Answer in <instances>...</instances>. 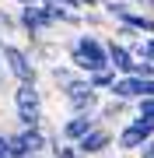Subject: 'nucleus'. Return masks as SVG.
Listing matches in <instances>:
<instances>
[{
    "mask_svg": "<svg viewBox=\"0 0 154 158\" xmlns=\"http://www.w3.org/2000/svg\"><path fill=\"white\" fill-rule=\"evenodd\" d=\"M4 81H7V70H4V63H0V91H4Z\"/></svg>",
    "mask_w": 154,
    "mask_h": 158,
    "instance_id": "obj_27",
    "label": "nucleus"
},
{
    "mask_svg": "<svg viewBox=\"0 0 154 158\" xmlns=\"http://www.w3.org/2000/svg\"><path fill=\"white\" fill-rule=\"evenodd\" d=\"M98 11H102L109 21L116 25V21H123V18L133 11V4H130V0H102V7H98Z\"/></svg>",
    "mask_w": 154,
    "mask_h": 158,
    "instance_id": "obj_16",
    "label": "nucleus"
},
{
    "mask_svg": "<svg viewBox=\"0 0 154 158\" xmlns=\"http://www.w3.org/2000/svg\"><path fill=\"white\" fill-rule=\"evenodd\" d=\"M116 77H119V74H116L112 67H105V70H95V74H88V85H91L95 91H102V95H105V91L116 85Z\"/></svg>",
    "mask_w": 154,
    "mask_h": 158,
    "instance_id": "obj_17",
    "label": "nucleus"
},
{
    "mask_svg": "<svg viewBox=\"0 0 154 158\" xmlns=\"http://www.w3.org/2000/svg\"><path fill=\"white\" fill-rule=\"evenodd\" d=\"M133 113L144 116V119H154V98H137L133 102Z\"/></svg>",
    "mask_w": 154,
    "mask_h": 158,
    "instance_id": "obj_21",
    "label": "nucleus"
},
{
    "mask_svg": "<svg viewBox=\"0 0 154 158\" xmlns=\"http://www.w3.org/2000/svg\"><path fill=\"white\" fill-rule=\"evenodd\" d=\"M105 21H109V18H105L102 11H84V28H88V32H95V28H102Z\"/></svg>",
    "mask_w": 154,
    "mask_h": 158,
    "instance_id": "obj_20",
    "label": "nucleus"
},
{
    "mask_svg": "<svg viewBox=\"0 0 154 158\" xmlns=\"http://www.w3.org/2000/svg\"><path fill=\"white\" fill-rule=\"evenodd\" d=\"M140 158H154V137H147V141L140 144V151H137Z\"/></svg>",
    "mask_w": 154,
    "mask_h": 158,
    "instance_id": "obj_24",
    "label": "nucleus"
},
{
    "mask_svg": "<svg viewBox=\"0 0 154 158\" xmlns=\"http://www.w3.org/2000/svg\"><path fill=\"white\" fill-rule=\"evenodd\" d=\"M147 137H154V119H144L133 113L126 123H119V130H116V148L119 151H140V144L147 141Z\"/></svg>",
    "mask_w": 154,
    "mask_h": 158,
    "instance_id": "obj_7",
    "label": "nucleus"
},
{
    "mask_svg": "<svg viewBox=\"0 0 154 158\" xmlns=\"http://www.w3.org/2000/svg\"><path fill=\"white\" fill-rule=\"evenodd\" d=\"M67 63L77 74H95L109 67V53H105V39L95 32H77L74 39L67 42Z\"/></svg>",
    "mask_w": 154,
    "mask_h": 158,
    "instance_id": "obj_1",
    "label": "nucleus"
},
{
    "mask_svg": "<svg viewBox=\"0 0 154 158\" xmlns=\"http://www.w3.org/2000/svg\"><path fill=\"white\" fill-rule=\"evenodd\" d=\"M46 77L53 81V88L60 91L63 85H70V81L77 77V70L70 67V63H60V60H56V63H49V67H46Z\"/></svg>",
    "mask_w": 154,
    "mask_h": 158,
    "instance_id": "obj_15",
    "label": "nucleus"
},
{
    "mask_svg": "<svg viewBox=\"0 0 154 158\" xmlns=\"http://www.w3.org/2000/svg\"><path fill=\"white\" fill-rule=\"evenodd\" d=\"M130 49H133L137 60H151V63H154V35H144V39L130 42Z\"/></svg>",
    "mask_w": 154,
    "mask_h": 158,
    "instance_id": "obj_18",
    "label": "nucleus"
},
{
    "mask_svg": "<svg viewBox=\"0 0 154 158\" xmlns=\"http://www.w3.org/2000/svg\"><path fill=\"white\" fill-rule=\"evenodd\" d=\"M123 116H133V102H123V98H102V106H98V123H105V127H112V123H119Z\"/></svg>",
    "mask_w": 154,
    "mask_h": 158,
    "instance_id": "obj_11",
    "label": "nucleus"
},
{
    "mask_svg": "<svg viewBox=\"0 0 154 158\" xmlns=\"http://www.w3.org/2000/svg\"><path fill=\"white\" fill-rule=\"evenodd\" d=\"M0 32H4L7 39H11L14 32H21V28H18V14H11V11H0Z\"/></svg>",
    "mask_w": 154,
    "mask_h": 158,
    "instance_id": "obj_19",
    "label": "nucleus"
},
{
    "mask_svg": "<svg viewBox=\"0 0 154 158\" xmlns=\"http://www.w3.org/2000/svg\"><path fill=\"white\" fill-rule=\"evenodd\" d=\"M133 74H137V77H154V63L151 60H137L133 63Z\"/></svg>",
    "mask_w": 154,
    "mask_h": 158,
    "instance_id": "obj_22",
    "label": "nucleus"
},
{
    "mask_svg": "<svg viewBox=\"0 0 154 158\" xmlns=\"http://www.w3.org/2000/svg\"><path fill=\"white\" fill-rule=\"evenodd\" d=\"M60 95H63V102H67L70 113H98V106H102V98H105L102 91H95L91 85H88L84 74H77L70 85H63Z\"/></svg>",
    "mask_w": 154,
    "mask_h": 158,
    "instance_id": "obj_5",
    "label": "nucleus"
},
{
    "mask_svg": "<svg viewBox=\"0 0 154 158\" xmlns=\"http://www.w3.org/2000/svg\"><path fill=\"white\" fill-rule=\"evenodd\" d=\"M7 42H11V39H7V35H4V32H0V49H4V46H7Z\"/></svg>",
    "mask_w": 154,
    "mask_h": 158,
    "instance_id": "obj_29",
    "label": "nucleus"
},
{
    "mask_svg": "<svg viewBox=\"0 0 154 158\" xmlns=\"http://www.w3.org/2000/svg\"><path fill=\"white\" fill-rule=\"evenodd\" d=\"M0 63H4L7 77H14V85H39V77H42V70L35 63V56L28 53V46L7 42L0 49Z\"/></svg>",
    "mask_w": 154,
    "mask_h": 158,
    "instance_id": "obj_2",
    "label": "nucleus"
},
{
    "mask_svg": "<svg viewBox=\"0 0 154 158\" xmlns=\"http://www.w3.org/2000/svg\"><path fill=\"white\" fill-rule=\"evenodd\" d=\"M105 53H109V67H112L116 74H133V63H137V56H133V49L126 42H119L112 35V39H105Z\"/></svg>",
    "mask_w": 154,
    "mask_h": 158,
    "instance_id": "obj_10",
    "label": "nucleus"
},
{
    "mask_svg": "<svg viewBox=\"0 0 154 158\" xmlns=\"http://www.w3.org/2000/svg\"><path fill=\"white\" fill-rule=\"evenodd\" d=\"M14 116L18 127H42V116H46V95H42L39 85H14Z\"/></svg>",
    "mask_w": 154,
    "mask_h": 158,
    "instance_id": "obj_3",
    "label": "nucleus"
},
{
    "mask_svg": "<svg viewBox=\"0 0 154 158\" xmlns=\"http://www.w3.org/2000/svg\"><path fill=\"white\" fill-rule=\"evenodd\" d=\"M18 28H21V35L32 42V39L49 35L53 28H56V21L49 18L46 4H25V7H18Z\"/></svg>",
    "mask_w": 154,
    "mask_h": 158,
    "instance_id": "obj_6",
    "label": "nucleus"
},
{
    "mask_svg": "<svg viewBox=\"0 0 154 158\" xmlns=\"http://www.w3.org/2000/svg\"><path fill=\"white\" fill-rule=\"evenodd\" d=\"M28 53L35 56V63H46V67H49V63H56V56H60V46L42 35V39H32L28 42Z\"/></svg>",
    "mask_w": 154,
    "mask_h": 158,
    "instance_id": "obj_12",
    "label": "nucleus"
},
{
    "mask_svg": "<svg viewBox=\"0 0 154 158\" xmlns=\"http://www.w3.org/2000/svg\"><path fill=\"white\" fill-rule=\"evenodd\" d=\"M0 158H14L11 155V144H7V134L0 130Z\"/></svg>",
    "mask_w": 154,
    "mask_h": 158,
    "instance_id": "obj_25",
    "label": "nucleus"
},
{
    "mask_svg": "<svg viewBox=\"0 0 154 158\" xmlns=\"http://www.w3.org/2000/svg\"><path fill=\"white\" fill-rule=\"evenodd\" d=\"M49 134V158H81V151H77V144H67L60 137V130H46Z\"/></svg>",
    "mask_w": 154,
    "mask_h": 158,
    "instance_id": "obj_14",
    "label": "nucleus"
},
{
    "mask_svg": "<svg viewBox=\"0 0 154 158\" xmlns=\"http://www.w3.org/2000/svg\"><path fill=\"white\" fill-rule=\"evenodd\" d=\"M11 4H18V7H25V4H35V0H11Z\"/></svg>",
    "mask_w": 154,
    "mask_h": 158,
    "instance_id": "obj_28",
    "label": "nucleus"
},
{
    "mask_svg": "<svg viewBox=\"0 0 154 158\" xmlns=\"http://www.w3.org/2000/svg\"><path fill=\"white\" fill-rule=\"evenodd\" d=\"M133 7H137V11H144V14H151L154 18V0H130Z\"/></svg>",
    "mask_w": 154,
    "mask_h": 158,
    "instance_id": "obj_23",
    "label": "nucleus"
},
{
    "mask_svg": "<svg viewBox=\"0 0 154 158\" xmlns=\"http://www.w3.org/2000/svg\"><path fill=\"white\" fill-rule=\"evenodd\" d=\"M7 144H11L14 158H42L49 151L46 123L42 127H18V130H11V134H7Z\"/></svg>",
    "mask_w": 154,
    "mask_h": 158,
    "instance_id": "obj_4",
    "label": "nucleus"
},
{
    "mask_svg": "<svg viewBox=\"0 0 154 158\" xmlns=\"http://www.w3.org/2000/svg\"><path fill=\"white\" fill-rule=\"evenodd\" d=\"M77 7H81V11H98L102 0H77Z\"/></svg>",
    "mask_w": 154,
    "mask_h": 158,
    "instance_id": "obj_26",
    "label": "nucleus"
},
{
    "mask_svg": "<svg viewBox=\"0 0 154 158\" xmlns=\"http://www.w3.org/2000/svg\"><path fill=\"white\" fill-rule=\"evenodd\" d=\"M98 127V113H70L67 119H63V127H60V137L67 144H77L84 134H91V130Z\"/></svg>",
    "mask_w": 154,
    "mask_h": 158,
    "instance_id": "obj_9",
    "label": "nucleus"
},
{
    "mask_svg": "<svg viewBox=\"0 0 154 158\" xmlns=\"http://www.w3.org/2000/svg\"><path fill=\"white\" fill-rule=\"evenodd\" d=\"M116 25H126V28H133L137 35H154V18L144 14V11H137V7H133L123 21H116Z\"/></svg>",
    "mask_w": 154,
    "mask_h": 158,
    "instance_id": "obj_13",
    "label": "nucleus"
},
{
    "mask_svg": "<svg viewBox=\"0 0 154 158\" xmlns=\"http://www.w3.org/2000/svg\"><path fill=\"white\" fill-rule=\"evenodd\" d=\"M112 148H116V130H112V127H105V123H98L91 134H84V137L77 141L81 158H105Z\"/></svg>",
    "mask_w": 154,
    "mask_h": 158,
    "instance_id": "obj_8",
    "label": "nucleus"
},
{
    "mask_svg": "<svg viewBox=\"0 0 154 158\" xmlns=\"http://www.w3.org/2000/svg\"><path fill=\"white\" fill-rule=\"evenodd\" d=\"M105 158H112V155H105Z\"/></svg>",
    "mask_w": 154,
    "mask_h": 158,
    "instance_id": "obj_30",
    "label": "nucleus"
}]
</instances>
